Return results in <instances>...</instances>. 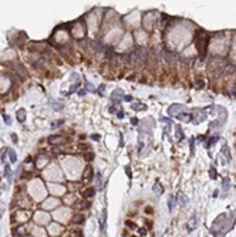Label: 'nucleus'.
<instances>
[{"label": "nucleus", "mask_w": 236, "mask_h": 237, "mask_svg": "<svg viewBox=\"0 0 236 237\" xmlns=\"http://www.w3.org/2000/svg\"><path fill=\"white\" fill-rule=\"evenodd\" d=\"M195 44H196V48L201 57H205L206 53V46H208V36L205 31H199L196 33V37H195Z\"/></svg>", "instance_id": "nucleus-1"}, {"label": "nucleus", "mask_w": 236, "mask_h": 237, "mask_svg": "<svg viewBox=\"0 0 236 237\" xmlns=\"http://www.w3.org/2000/svg\"><path fill=\"white\" fill-rule=\"evenodd\" d=\"M196 227H198V216L196 214H192L189 217L188 223H186V229H188V231H194Z\"/></svg>", "instance_id": "nucleus-2"}, {"label": "nucleus", "mask_w": 236, "mask_h": 237, "mask_svg": "<svg viewBox=\"0 0 236 237\" xmlns=\"http://www.w3.org/2000/svg\"><path fill=\"white\" fill-rule=\"evenodd\" d=\"M122 95H124V92L121 91V90H115V91L112 92V95H111V101H112L114 104H117V102L119 104V102H121V99L124 98Z\"/></svg>", "instance_id": "nucleus-3"}, {"label": "nucleus", "mask_w": 236, "mask_h": 237, "mask_svg": "<svg viewBox=\"0 0 236 237\" xmlns=\"http://www.w3.org/2000/svg\"><path fill=\"white\" fill-rule=\"evenodd\" d=\"M181 111H182V105H172L169 109H168L169 115H172V117H174V115H175V117H178L179 114H182Z\"/></svg>", "instance_id": "nucleus-4"}, {"label": "nucleus", "mask_w": 236, "mask_h": 237, "mask_svg": "<svg viewBox=\"0 0 236 237\" xmlns=\"http://www.w3.org/2000/svg\"><path fill=\"white\" fill-rule=\"evenodd\" d=\"M83 195H84V199L92 198V196L95 195V187H92V186H91V187H87V189L84 190V193H83Z\"/></svg>", "instance_id": "nucleus-5"}, {"label": "nucleus", "mask_w": 236, "mask_h": 237, "mask_svg": "<svg viewBox=\"0 0 236 237\" xmlns=\"http://www.w3.org/2000/svg\"><path fill=\"white\" fill-rule=\"evenodd\" d=\"M222 155L226 158V162H230L232 160V155H230V151H229V146H223L222 148Z\"/></svg>", "instance_id": "nucleus-6"}, {"label": "nucleus", "mask_w": 236, "mask_h": 237, "mask_svg": "<svg viewBox=\"0 0 236 237\" xmlns=\"http://www.w3.org/2000/svg\"><path fill=\"white\" fill-rule=\"evenodd\" d=\"M176 200L179 202V205H181V206H186V205H188V198L185 196L182 192H179V193H178V198H176Z\"/></svg>", "instance_id": "nucleus-7"}, {"label": "nucleus", "mask_w": 236, "mask_h": 237, "mask_svg": "<svg viewBox=\"0 0 236 237\" xmlns=\"http://www.w3.org/2000/svg\"><path fill=\"white\" fill-rule=\"evenodd\" d=\"M176 118L179 119V121H184V122H191V121H192V115H191V114H184V112H182V114H179Z\"/></svg>", "instance_id": "nucleus-8"}, {"label": "nucleus", "mask_w": 236, "mask_h": 237, "mask_svg": "<svg viewBox=\"0 0 236 237\" xmlns=\"http://www.w3.org/2000/svg\"><path fill=\"white\" fill-rule=\"evenodd\" d=\"M175 133H176V138H175L176 141H181V139L184 138V132H182V128H181L179 125L175 126Z\"/></svg>", "instance_id": "nucleus-9"}, {"label": "nucleus", "mask_w": 236, "mask_h": 237, "mask_svg": "<svg viewBox=\"0 0 236 237\" xmlns=\"http://www.w3.org/2000/svg\"><path fill=\"white\" fill-rule=\"evenodd\" d=\"M131 108L134 111H141V109L145 111V109H146V105H145V104H140V102H135V104H132Z\"/></svg>", "instance_id": "nucleus-10"}, {"label": "nucleus", "mask_w": 236, "mask_h": 237, "mask_svg": "<svg viewBox=\"0 0 236 237\" xmlns=\"http://www.w3.org/2000/svg\"><path fill=\"white\" fill-rule=\"evenodd\" d=\"M152 189H154V192H155L157 195H162V193H164V187L161 186V183H159V182H157V183H155V186H152Z\"/></svg>", "instance_id": "nucleus-11"}, {"label": "nucleus", "mask_w": 236, "mask_h": 237, "mask_svg": "<svg viewBox=\"0 0 236 237\" xmlns=\"http://www.w3.org/2000/svg\"><path fill=\"white\" fill-rule=\"evenodd\" d=\"M105 220H107V210H103V213H101V219H100V224H101V230H104V227H105Z\"/></svg>", "instance_id": "nucleus-12"}, {"label": "nucleus", "mask_w": 236, "mask_h": 237, "mask_svg": "<svg viewBox=\"0 0 236 237\" xmlns=\"http://www.w3.org/2000/svg\"><path fill=\"white\" fill-rule=\"evenodd\" d=\"M229 184H230V182H229V178H223V179H222V189L225 190V192H228V190H229V187H230Z\"/></svg>", "instance_id": "nucleus-13"}, {"label": "nucleus", "mask_w": 236, "mask_h": 237, "mask_svg": "<svg viewBox=\"0 0 236 237\" xmlns=\"http://www.w3.org/2000/svg\"><path fill=\"white\" fill-rule=\"evenodd\" d=\"M73 222L77 223V224L83 223V222H84V214H74V216H73Z\"/></svg>", "instance_id": "nucleus-14"}, {"label": "nucleus", "mask_w": 236, "mask_h": 237, "mask_svg": "<svg viewBox=\"0 0 236 237\" xmlns=\"http://www.w3.org/2000/svg\"><path fill=\"white\" fill-rule=\"evenodd\" d=\"M7 153H9V156H10V162H12V163H16V160H17L16 152H14L13 149H9V148H7Z\"/></svg>", "instance_id": "nucleus-15"}, {"label": "nucleus", "mask_w": 236, "mask_h": 237, "mask_svg": "<svg viewBox=\"0 0 236 237\" xmlns=\"http://www.w3.org/2000/svg\"><path fill=\"white\" fill-rule=\"evenodd\" d=\"M91 178H92V169L90 166H87L85 168V180H90Z\"/></svg>", "instance_id": "nucleus-16"}, {"label": "nucleus", "mask_w": 236, "mask_h": 237, "mask_svg": "<svg viewBox=\"0 0 236 237\" xmlns=\"http://www.w3.org/2000/svg\"><path fill=\"white\" fill-rule=\"evenodd\" d=\"M174 203H176V198L171 196V198H169V202H168V207H169V211L174 210Z\"/></svg>", "instance_id": "nucleus-17"}, {"label": "nucleus", "mask_w": 236, "mask_h": 237, "mask_svg": "<svg viewBox=\"0 0 236 237\" xmlns=\"http://www.w3.org/2000/svg\"><path fill=\"white\" fill-rule=\"evenodd\" d=\"M10 173H12V172H10V166H9V163H6V165H4V176H6L7 179H10Z\"/></svg>", "instance_id": "nucleus-18"}, {"label": "nucleus", "mask_w": 236, "mask_h": 237, "mask_svg": "<svg viewBox=\"0 0 236 237\" xmlns=\"http://www.w3.org/2000/svg\"><path fill=\"white\" fill-rule=\"evenodd\" d=\"M216 141H218V136H213V138L208 139V142H206V145H205V146H206V148H209V146H212L215 142H216Z\"/></svg>", "instance_id": "nucleus-19"}, {"label": "nucleus", "mask_w": 236, "mask_h": 237, "mask_svg": "<svg viewBox=\"0 0 236 237\" xmlns=\"http://www.w3.org/2000/svg\"><path fill=\"white\" fill-rule=\"evenodd\" d=\"M138 234L145 237L146 236V229H145V227H138Z\"/></svg>", "instance_id": "nucleus-20"}, {"label": "nucleus", "mask_w": 236, "mask_h": 237, "mask_svg": "<svg viewBox=\"0 0 236 237\" xmlns=\"http://www.w3.org/2000/svg\"><path fill=\"white\" fill-rule=\"evenodd\" d=\"M23 114H24V111H23V109H20V111L17 112V115H19V118H17V119H19L20 122H23V121H24V118H23Z\"/></svg>", "instance_id": "nucleus-21"}, {"label": "nucleus", "mask_w": 236, "mask_h": 237, "mask_svg": "<svg viewBox=\"0 0 236 237\" xmlns=\"http://www.w3.org/2000/svg\"><path fill=\"white\" fill-rule=\"evenodd\" d=\"M95 178H97V184H98V186H101V173H100V172H97V173H95Z\"/></svg>", "instance_id": "nucleus-22"}, {"label": "nucleus", "mask_w": 236, "mask_h": 237, "mask_svg": "<svg viewBox=\"0 0 236 237\" xmlns=\"http://www.w3.org/2000/svg\"><path fill=\"white\" fill-rule=\"evenodd\" d=\"M4 151H6V149H4V148H3V149H1V151H0V159H1V160H3V162H4V160H6V152H4Z\"/></svg>", "instance_id": "nucleus-23"}, {"label": "nucleus", "mask_w": 236, "mask_h": 237, "mask_svg": "<svg viewBox=\"0 0 236 237\" xmlns=\"http://www.w3.org/2000/svg\"><path fill=\"white\" fill-rule=\"evenodd\" d=\"M210 179H216V171H215L213 166L210 168Z\"/></svg>", "instance_id": "nucleus-24"}, {"label": "nucleus", "mask_w": 236, "mask_h": 237, "mask_svg": "<svg viewBox=\"0 0 236 237\" xmlns=\"http://www.w3.org/2000/svg\"><path fill=\"white\" fill-rule=\"evenodd\" d=\"M54 104V109L56 111H61L63 109V105H60V104H57V102H53Z\"/></svg>", "instance_id": "nucleus-25"}, {"label": "nucleus", "mask_w": 236, "mask_h": 237, "mask_svg": "<svg viewBox=\"0 0 236 237\" xmlns=\"http://www.w3.org/2000/svg\"><path fill=\"white\" fill-rule=\"evenodd\" d=\"M4 122H6L7 125H10V124H12V121H10V117H9V115H4Z\"/></svg>", "instance_id": "nucleus-26"}, {"label": "nucleus", "mask_w": 236, "mask_h": 237, "mask_svg": "<svg viewBox=\"0 0 236 237\" xmlns=\"http://www.w3.org/2000/svg\"><path fill=\"white\" fill-rule=\"evenodd\" d=\"M127 226H128V227H131V229H137V224L132 223V222H127Z\"/></svg>", "instance_id": "nucleus-27"}, {"label": "nucleus", "mask_w": 236, "mask_h": 237, "mask_svg": "<svg viewBox=\"0 0 236 237\" xmlns=\"http://www.w3.org/2000/svg\"><path fill=\"white\" fill-rule=\"evenodd\" d=\"M104 90H105V85H101V87L98 88V92H100V95H103V92H104Z\"/></svg>", "instance_id": "nucleus-28"}, {"label": "nucleus", "mask_w": 236, "mask_h": 237, "mask_svg": "<svg viewBox=\"0 0 236 237\" xmlns=\"http://www.w3.org/2000/svg\"><path fill=\"white\" fill-rule=\"evenodd\" d=\"M124 99L130 102V101H132V97H131V95H125V97H124Z\"/></svg>", "instance_id": "nucleus-29"}, {"label": "nucleus", "mask_w": 236, "mask_h": 237, "mask_svg": "<svg viewBox=\"0 0 236 237\" xmlns=\"http://www.w3.org/2000/svg\"><path fill=\"white\" fill-rule=\"evenodd\" d=\"M12 139H13V142L16 144L17 142V135H14V133H12Z\"/></svg>", "instance_id": "nucleus-30"}, {"label": "nucleus", "mask_w": 236, "mask_h": 237, "mask_svg": "<svg viewBox=\"0 0 236 237\" xmlns=\"http://www.w3.org/2000/svg\"><path fill=\"white\" fill-rule=\"evenodd\" d=\"M117 115H118V118H119V119H121V118H124V112H122V111H119V112H118Z\"/></svg>", "instance_id": "nucleus-31"}, {"label": "nucleus", "mask_w": 236, "mask_h": 237, "mask_svg": "<svg viewBox=\"0 0 236 237\" xmlns=\"http://www.w3.org/2000/svg\"><path fill=\"white\" fill-rule=\"evenodd\" d=\"M131 124H132V125H137V124H138V119L132 118V119H131Z\"/></svg>", "instance_id": "nucleus-32"}, {"label": "nucleus", "mask_w": 236, "mask_h": 237, "mask_svg": "<svg viewBox=\"0 0 236 237\" xmlns=\"http://www.w3.org/2000/svg\"><path fill=\"white\" fill-rule=\"evenodd\" d=\"M91 138H92V139H97V141H98L101 136H100V135H91Z\"/></svg>", "instance_id": "nucleus-33"}, {"label": "nucleus", "mask_w": 236, "mask_h": 237, "mask_svg": "<svg viewBox=\"0 0 236 237\" xmlns=\"http://www.w3.org/2000/svg\"><path fill=\"white\" fill-rule=\"evenodd\" d=\"M161 122H167V124H169V119L168 118H161Z\"/></svg>", "instance_id": "nucleus-34"}, {"label": "nucleus", "mask_w": 236, "mask_h": 237, "mask_svg": "<svg viewBox=\"0 0 236 237\" xmlns=\"http://www.w3.org/2000/svg\"><path fill=\"white\" fill-rule=\"evenodd\" d=\"M85 92H87L85 90H81V91H78V94L80 95H85Z\"/></svg>", "instance_id": "nucleus-35"}, {"label": "nucleus", "mask_w": 236, "mask_h": 237, "mask_svg": "<svg viewBox=\"0 0 236 237\" xmlns=\"http://www.w3.org/2000/svg\"><path fill=\"white\" fill-rule=\"evenodd\" d=\"M218 193H219V190H215V192H213V198H216V196H218Z\"/></svg>", "instance_id": "nucleus-36"}, {"label": "nucleus", "mask_w": 236, "mask_h": 237, "mask_svg": "<svg viewBox=\"0 0 236 237\" xmlns=\"http://www.w3.org/2000/svg\"><path fill=\"white\" fill-rule=\"evenodd\" d=\"M145 211H146V213H152V210H151V207H146V210H145Z\"/></svg>", "instance_id": "nucleus-37"}]
</instances>
